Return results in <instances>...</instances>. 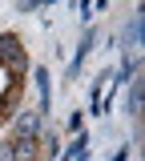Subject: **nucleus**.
I'll return each instance as SVG.
<instances>
[{"instance_id":"nucleus-1","label":"nucleus","mask_w":145,"mask_h":161,"mask_svg":"<svg viewBox=\"0 0 145 161\" xmlns=\"http://www.w3.org/2000/svg\"><path fill=\"white\" fill-rule=\"evenodd\" d=\"M44 129H48V117H41L32 105H20V109L12 113V121H8V137H32V141H41Z\"/></svg>"},{"instance_id":"nucleus-2","label":"nucleus","mask_w":145,"mask_h":161,"mask_svg":"<svg viewBox=\"0 0 145 161\" xmlns=\"http://www.w3.org/2000/svg\"><path fill=\"white\" fill-rule=\"evenodd\" d=\"M28 77H32V85H36V105H32V109H36L41 117H48V109H53V80H48V69H44V64H32Z\"/></svg>"},{"instance_id":"nucleus-3","label":"nucleus","mask_w":145,"mask_h":161,"mask_svg":"<svg viewBox=\"0 0 145 161\" xmlns=\"http://www.w3.org/2000/svg\"><path fill=\"white\" fill-rule=\"evenodd\" d=\"M93 48H97V28H85V36H81V44H77V53H73V60H69V73H64V77L73 80L77 77V73H81V64L85 60H89V53H93Z\"/></svg>"},{"instance_id":"nucleus-4","label":"nucleus","mask_w":145,"mask_h":161,"mask_svg":"<svg viewBox=\"0 0 145 161\" xmlns=\"http://www.w3.org/2000/svg\"><path fill=\"white\" fill-rule=\"evenodd\" d=\"M141 101H145V77H133V80H129V97H125L129 121H141Z\"/></svg>"},{"instance_id":"nucleus-5","label":"nucleus","mask_w":145,"mask_h":161,"mask_svg":"<svg viewBox=\"0 0 145 161\" xmlns=\"http://www.w3.org/2000/svg\"><path fill=\"white\" fill-rule=\"evenodd\" d=\"M89 145H93V137H89V129H81V133H73V141L57 153V161H77V157H85Z\"/></svg>"},{"instance_id":"nucleus-6","label":"nucleus","mask_w":145,"mask_h":161,"mask_svg":"<svg viewBox=\"0 0 145 161\" xmlns=\"http://www.w3.org/2000/svg\"><path fill=\"white\" fill-rule=\"evenodd\" d=\"M12 141V161H41V141L32 137H8Z\"/></svg>"},{"instance_id":"nucleus-7","label":"nucleus","mask_w":145,"mask_h":161,"mask_svg":"<svg viewBox=\"0 0 145 161\" xmlns=\"http://www.w3.org/2000/svg\"><path fill=\"white\" fill-rule=\"evenodd\" d=\"M64 129H69V133H81V129H85V113H81V109H73V113H69Z\"/></svg>"},{"instance_id":"nucleus-8","label":"nucleus","mask_w":145,"mask_h":161,"mask_svg":"<svg viewBox=\"0 0 145 161\" xmlns=\"http://www.w3.org/2000/svg\"><path fill=\"white\" fill-rule=\"evenodd\" d=\"M73 12H81V20H85V24H89V20H93V12H97V8H93L89 0H77V4H73Z\"/></svg>"},{"instance_id":"nucleus-9","label":"nucleus","mask_w":145,"mask_h":161,"mask_svg":"<svg viewBox=\"0 0 145 161\" xmlns=\"http://www.w3.org/2000/svg\"><path fill=\"white\" fill-rule=\"evenodd\" d=\"M0 161H12V141L0 137Z\"/></svg>"},{"instance_id":"nucleus-10","label":"nucleus","mask_w":145,"mask_h":161,"mask_svg":"<svg viewBox=\"0 0 145 161\" xmlns=\"http://www.w3.org/2000/svg\"><path fill=\"white\" fill-rule=\"evenodd\" d=\"M129 153H133V145H121V149H117V153H113L109 161H129Z\"/></svg>"},{"instance_id":"nucleus-11","label":"nucleus","mask_w":145,"mask_h":161,"mask_svg":"<svg viewBox=\"0 0 145 161\" xmlns=\"http://www.w3.org/2000/svg\"><path fill=\"white\" fill-rule=\"evenodd\" d=\"M77 161H93V157H89V153H85V157H77Z\"/></svg>"}]
</instances>
